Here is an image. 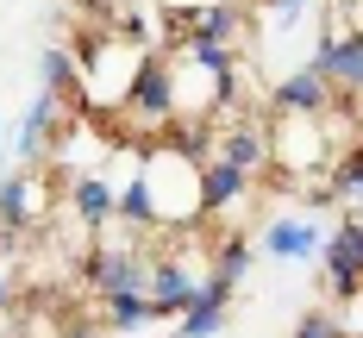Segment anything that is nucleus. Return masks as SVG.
Returning a JSON list of instances; mask_svg holds the SVG:
<instances>
[{
  "label": "nucleus",
  "mask_w": 363,
  "mask_h": 338,
  "mask_svg": "<svg viewBox=\"0 0 363 338\" xmlns=\"http://www.w3.org/2000/svg\"><path fill=\"white\" fill-rule=\"evenodd\" d=\"M338 201H363V145L338 150L326 169V207H338Z\"/></svg>",
  "instance_id": "13"
},
{
  "label": "nucleus",
  "mask_w": 363,
  "mask_h": 338,
  "mask_svg": "<svg viewBox=\"0 0 363 338\" xmlns=\"http://www.w3.org/2000/svg\"><path fill=\"white\" fill-rule=\"evenodd\" d=\"M101 326H113V332H150L157 313H150L145 295H107L101 300Z\"/></svg>",
  "instance_id": "14"
},
{
  "label": "nucleus",
  "mask_w": 363,
  "mask_h": 338,
  "mask_svg": "<svg viewBox=\"0 0 363 338\" xmlns=\"http://www.w3.org/2000/svg\"><path fill=\"white\" fill-rule=\"evenodd\" d=\"M345 220H351V225L363 232V201H351V213H345Z\"/></svg>",
  "instance_id": "20"
},
{
  "label": "nucleus",
  "mask_w": 363,
  "mask_h": 338,
  "mask_svg": "<svg viewBox=\"0 0 363 338\" xmlns=\"http://www.w3.org/2000/svg\"><path fill=\"white\" fill-rule=\"evenodd\" d=\"M332 6H345V13H351V6H357V0H332Z\"/></svg>",
  "instance_id": "23"
},
{
  "label": "nucleus",
  "mask_w": 363,
  "mask_h": 338,
  "mask_svg": "<svg viewBox=\"0 0 363 338\" xmlns=\"http://www.w3.org/2000/svg\"><path fill=\"white\" fill-rule=\"evenodd\" d=\"M50 213V188L38 169H13L0 182V244H26V232Z\"/></svg>",
  "instance_id": "2"
},
{
  "label": "nucleus",
  "mask_w": 363,
  "mask_h": 338,
  "mask_svg": "<svg viewBox=\"0 0 363 338\" xmlns=\"http://www.w3.org/2000/svg\"><path fill=\"white\" fill-rule=\"evenodd\" d=\"M63 125H69V107H63L57 94H38L32 107H26V119H19V145H13L19 169H38V163H44V150L63 138Z\"/></svg>",
  "instance_id": "6"
},
{
  "label": "nucleus",
  "mask_w": 363,
  "mask_h": 338,
  "mask_svg": "<svg viewBox=\"0 0 363 338\" xmlns=\"http://www.w3.org/2000/svg\"><path fill=\"white\" fill-rule=\"evenodd\" d=\"M0 307H13V282L6 276H0Z\"/></svg>",
  "instance_id": "21"
},
{
  "label": "nucleus",
  "mask_w": 363,
  "mask_h": 338,
  "mask_svg": "<svg viewBox=\"0 0 363 338\" xmlns=\"http://www.w3.org/2000/svg\"><path fill=\"white\" fill-rule=\"evenodd\" d=\"M119 225H132V232H157V213H150L145 169H132V176H125V188H119Z\"/></svg>",
  "instance_id": "15"
},
{
  "label": "nucleus",
  "mask_w": 363,
  "mask_h": 338,
  "mask_svg": "<svg viewBox=\"0 0 363 338\" xmlns=\"http://www.w3.org/2000/svg\"><path fill=\"white\" fill-rule=\"evenodd\" d=\"M0 338H19V307H0Z\"/></svg>",
  "instance_id": "19"
},
{
  "label": "nucleus",
  "mask_w": 363,
  "mask_h": 338,
  "mask_svg": "<svg viewBox=\"0 0 363 338\" xmlns=\"http://www.w3.org/2000/svg\"><path fill=\"white\" fill-rule=\"evenodd\" d=\"M6 176H13V163H6V157H0V182H6Z\"/></svg>",
  "instance_id": "22"
},
{
  "label": "nucleus",
  "mask_w": 363,
  "mask_h": 338,
  "mask_svg": "<svg viewBox=\"0 0 363 338\" xmlns=\"http://www.w3.org/2000/svg\"><path fill=\"white\" fill-rule=\"evenodd\" d=\"M251 194V176H238L232 163H201V220L207 213H225Z\"/></svg>",
  "instance_id": "12"
},
{
  "label": "nucleus",
  "mask_w": 363,
  "mask_h": 338,
  "mask_svg": "<svg viewBox=\"0 0 363 338\" xmlns=\"http://www.w3.org/2000/svg\"><path fill=\"white\" fill-rule=\"evenodd\" d=\"M207 276L225 282V288L238 295V282L251 276V244H245V238H219V244H213V269H207Z\"/></svg>",
  "instance_id": "16"
},
{
  "label": "nucleus",
  "mask_w": 363,
  "mask_h": 338,
  "mask_svg": "<svg viewBox=\"0 0 363 338\" xmlns=\"http://www.w3.org/2000/svg\"><path fill=\"white\" fill-rule=\"evenodd\" d=\"M125 107H132V119L150 125V132H163V125L176 119V75H169V57H157V50L145 57V69H138V81H132Z\"/></svg>",
  "instance_id": "5"
},
{
  "label": "nucleus",
  "mask_w": 363,
  "mask_h": 338,
  "mask_svg": "<svg viewBox=\"0 0 363 338\" xmlns=\"http://www.w3.org/2000/svg\"><path fill=\"white\" fill-rule=\"evenodd\" d=\"M201 295V276L182 263V251H157L150 257V288H145V300H150V313H157V326L169 320L176 326L182 313H188V300Z\"/></svg>",
  "instance_id": "4"
},
{
  "label": "nucleus",
  "mask_w": 363,
  "mask_h": 338,
  "mask_svg": "<svg viewBox=\"0 0 363 338\" xmlns=\"http://www.w3.org/2000/svg\"><path fill=\"white\" fill-rule=\"evenodd\" d=\"M225 307H232V288L201 276V295L188 300V313L176 320V338H219L225 332Z\"/></svg>",
  "instance_id": "10"
},
{
  "label": "nucleus",
  "mask_w": 363,
  "mask_h": 338,
  "mask_svg": "<svg viewBox=\"0 0 363 338\" xmlns=\"http://www.w3.org/2000/svg\"><path fill=\"white\" fill-rule=\"evenodd\" d=\"M69 213L88 232H101V225L119 220V188L101 176V169H88V176H69Z\"/></svg>",
  "instance_id": "9"
},
{
  "label": "nucleus",
  "mask_w": 363,
  "mask_h": 338,
  "mask_svg": "<svg viewBox=\"0 0 363 338\" xmlns=\"http://www.w3.org/2000/svg\"><path fill=\"white\" fill-rule=\"evenodd\" d=\"M332 81L313 63H301V69H289L276 88H269V113H301V119H320V113H332Z\"/></svg>",
  "instance_id": "7"
},
{
  "label": "nucleus",
  "mask_w": 363,
  "mask_h": 338,
  "mask_svg": "<svg viewBox=\"0 0 363 338\" xmlns=\"http://www.w3.org/2000/svg\"><path fill=\"white\" fill-rule=\"evenodd\" d=\"M320 276H326V295L332 300H351L363 295V232L351 220H338L320 244Z\"/></svg>",
  "instance_id": "3"
},
{
  "label": "nucleus",
  "mask_w": 363,
  "mask_h": 338,
  "mask_svg": "<svg viewBox=\"0 0 363 338\" xmlns=\"http://www.w3.org/2000/svg\"><path fill=\"white\" fill-rule=\"evenodd\" d=\"M289 338H345V332H338L332 307H307V313L294 320V332H289Z\"/></svg>",
  "instance_id": "17"
},
{
  "label": "nucleus",
  "mask_w": 363,
  "mask_h": 338,
  "mask_svg": "<svg viewBox=\"0 0 363 338\" xmlns=\"http://www.w3.org/2000/svg\"><path fill=\"white\" fill-rule=\"evenodd\" d=\"M201 163H232L238 176H263L269 169V113H225V125L207 132V157Z\"/></svg>",
  "instance_id": "1"
},
{
  "label": "nucleus",
  "mask_w": 363,
  "mask_h": 338,
  "mask_svg": "<svg viewBox=\"0 0 363 338\" xmlns=\"http://www.w3.org/2000/svg\"><path fill=\"white\" fill-rule=\"evenodd\" d=\"M38 94H57L69 113H82V57L75 50H44L38 57Z\"/></svg>",
  "instance_id": "11"
},
{
  "label": "nucleus",
  "mask_w": 363,
  "mask_h": 338,
  "mask_svg": "<svg viewBox=\"0 0 363 338\" xmlns=\"http://www.w3.org/2000/svg\"><path fill=\"white\" fill-rule=\"evenodd\" d=\"M63 338H88V332H63Z\"/></svg>",
  "instance_id": "24"
},
{
  "label": "nucleus",
  "mask_w": 363,
  "mask_h": 338,
  "mask_svg": "<svg viewBox=\"0 0 363 338\" xmlns=\"http://www.w3.org/2000/svg\"><path fill=\"white\" fill-rule=\"evenodd\" d=\"M263 13H269V26H294L307 13V0H263Z\"/></svg>",
  "instance_id": "18"
},
{
  "label": "nucleus",
  "mask_w": 363,
  "mask_h": 338,
  "mask_svg": "<svg viewBox=\"0 0 363 338\" xmlns=\"http://www.w3.org/2000/svg\"><path fill=\"white\" fill-rule=\"evenodd\" d=\"M263 257H276V263H320V244H326V232L313 220H294V213H282V220H269L263 225Z\"/></svg>",
  "instance_id": "8"
}]
</instances>
